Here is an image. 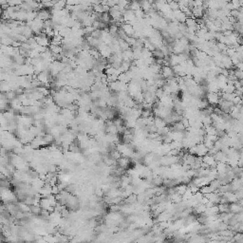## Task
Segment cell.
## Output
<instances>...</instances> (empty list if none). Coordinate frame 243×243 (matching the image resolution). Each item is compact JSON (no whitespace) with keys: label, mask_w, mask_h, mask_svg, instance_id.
Instances as JSON below:
<instances>
[{"label":"cell","mask_w":243,"mask_h":243,"mask_svg":"<svg viewBox=\"0 0 243 243\" xmlns=\"http://www.w3.org/2000/svg\"><path fill=\"white\" fill-rule=\"evenodd\" d=\"M205 97L208 104H211V106H217L220 99V96L218 95L217 92H207L205 94Z\"/></svg>","instance_id":"6da1fadb"},{"label":"cell","mask_w":243,"mask_h":243,"mask_svg":"<svg viewBox=\"0 0 243 243\" xmlns=\"http://www.w3.org/2000/svg\"><path fill=\"white\" fill-rule=\"evenodd\" d=\"M160 73L161 74V76L163 77L165 80L167 79H171L173 77H175V73L173 71V68L169 66H163L161 67V70Z\"/></svg>","instance_id":"7a4b0ae2"},{"label":"cell","mask_w":243,"mask_h":243,"mask_svg":"<svg viewBox=\"0 0 243 243\" xmlns=\"http://www.w3.org/2000/svg\"><path fill=\"white\" fill-rule=\"evenodd\" d=\"M123 19L124 22L127 23H131L132 21H134L136 19V15H135V11H133L130 9H125L123 13Z\"/></svg>","instance_id":"3957f363"},{"label":"cell","mask_w":243,"mask_h":243,"mask_svg":"<svg viewBox=\"0 0 243 243\" xmlns=\"http://www.w3.org/2000/svg\"><path fill=\"white\" fill-rule=\"evenodd\" d=\"M36 17L42 20V21H46V20L51 18V13L48 9H41L37 11V16Z\"/></svg>","instance_id":"277c9868"},{"label":"cell","mask_w":243,"mask_h":243,"mask_svg":"<svg viewBox=\"0 0 243 243\" xmlns=\"http://www.w3.org/2000/svg\"><path fill=\"white\" fill-rule=\"evenodd\" d=\"M120 29H122L124 31V32L127 36H133L134 34V28L131 25L130 23H127V22H124L122 24V26Z\"/></svg>","instance_id":"5b68a950"},{"label":"cell","mask_w":243,"mask_h":243,"mask_svg":"<svg viewBox=\"0 0 243 243\" xmlns=\"http://www.w3.org/2000/svg\"><path fill=\"white\" fill-rule=\"evenodd\" d=\"M196 146H197V154L196 155L198 157H203L204 155H206V154L208 153L209 149L205 146L203 143L198 144H196Z\"/></svg>","instance_id":"8992f818"},{"label":"cell","mask_w":243,"mask_h":243,"mask_svg":"<svg viewBox=\"0 0 243 243\" xmlns=\"http://www.w3.org/2000/svg\"><path fill=\"white\" fill-rule=\"evenodd\" d=\"M140 5H141V9L143 10L145 14L148 13V11H151L152 9H154L153 4L147 1V0H140Z\"/></svg>","instance_id":"52a82bcc"},{"label":"cell","mask_w":243,"mask_h":243,"mask_svg":"<svg viewBox=\"0 0 243 243\" xmlns=\"http://www.w3.org/2000/svg\"><path fill=\"white\" fill-rule=\"evenodd\" d=\"M229 212L233 214H237L239 212H242V205L238 204L237 202H232L229 205Z\"/></svg>","instance_id":"ba28073f"},{"label":"cell","mask_w":243,"mask_h":243,"mask_svg":"<svg viewBox=\"0 0 243 243\" xmlns=\"http://www.w3.org/2000/svg\"><path fill=\"white\" fill-rule=\"evenodd\" d=\"M117 161H118L119 167L124 168V169H126V168L129 166V164H130V161H129L128 158H126V157H123V156H122Z\"/></svg>","instance_id":"9c48e42d"},{"label":"cell","mask_w":243,"mask_h":243,"mask_svg":"<svg viewBox=\"0 0 243 243\" xmlns=\"http://www.w3.org/2000/svg\"><path fill=\"white\" fill-rule=\"evenodd\" d=\"M148 70H150L153 74H157V73H160V72H161V66L158 64V63H156V61H155V62L152 63L150 66H148Z\"/></svg>","instance_id":"30bf717a"},{"label":"cell","mask_w":243,"mask_h":243,"mask_svg":"<svg viewBox=\"0 0 243 243\" xmlns=\"http://www.w3.org/2000/svg\"><path fill=\"white\" fill-rule=\"evenodd\" d=\"M39 205L40 207L42 209H46V210H48L50 207V200H48V198L47 197H42L41 200L39 201Z\"/></svg>","instance_id":"8fae6325"},{"label":"cell","mask_w":243,"mask_h":243,"mask_svg":"<svg viewBox=\"0 0 243 243\" xmlns=\"http://www.w3.org/2000/svg\"><path fill=\"white\" fill-rule=\"evenodd\" d=\"M128 9L132 10L133 11H136L138 10L141 9V5H140V1L139 0H133V1H130L129 2V5H128Z\"/></svg>","instance_id":"7c38bea8"},{"label":"cell","mask_w":243,"mask_h":243,"mask_svg":"<svg viewBox=\"0 0 243 243\" xmlns=\"http://www.w3.org/2000/svg\"><path fill=\"white\" fill-rule=\"evenodd\" d=\"M43 139H44V141H46V143L48 144H53V141H54V136L51 134V133H46L45 135L43 136Z\"/></svg>","instance_id":"4fadbf2b"},{"label":"cell","mask_w":243,"mask_h":243,"mask_svg":"<svg viewBox=\"0 0 243 243\" xmlns=\"http://www.w3.org/2000/svg\"><path fill=\"white\" fill-rule=\"evenodd\" d=\"M18 208H19V210H21V211L24 212V213L31 212V206L26 204L25 202H19V203H18Z\"/></svg>","instance_id":"5bb4252c"},{"label":"cell","mask_w":243,"mask_h":243,"mask_svg":"<svg viewBox=\"0 0 243 243\" xmlns=\"http://www.w3.org/2000/svg\"><path fill=\"white\" fill-rule=\"evenodd\" d=\"M42 211V208L40 207V205H31V214L36 215V216H40Z\"/></svg>","instance_id":"9a60e30c"},{"label":"cell","mask_w":243,"mask_h":243,"mask_svg":"<svg viewBox=\"0 0 243 243\" xmlns=\"http://www.w3.org/2000/svg\"><path fill=\"white\" fill-rule=\"evenodd\" d=\"M200 192L203 194V195H205V194H209L211 192H214V190H213V188L211 187V186H210L209 184H207V185L201 186V187L200 188Z\"/></svg>","instance_id":"2e32d148"},{"label":"cell","mask_w":243,"mask_h":243,"mask_svg":"<svg viewBox=\"0 0 243 243\" xmlns=\"http://www.w3.org/2000/svg\"><path fill=\"white\" fill-rule=\"evenodd\" d=\"M192 197H193V193H192L191 191H190L189 188L186 189V191L183 193V195L181 196V198H182V200H184V201L190 200V198H191Z\"/></svg>","instance_id":"e0dca14e"},{"label":"cell","mask_w":243,"mask_h":243,"mask_svg":"<svg viewBox=\"0 0 243 243\" xmlns=\"http://www.w3.org/2000/svg\"><path fill=\"white\" fill-rule=\"evenodd\" d=\"M168 5L170 7V9H171V11H176V10H179L180 9L179 3H178L177 1H174V0H172L171 2H169Z\"/></svg>","instance_id":"ac0fdd59"},{"label":"cell","mask_w":243,"mask_h":243,"mask_svg":"<svg viewBox=\"0 0 243 243\" xmlns=\"http://www.w3.org/2000/svg\"><path fill=\"white\" fill-rule=\"evenodd\" d=\"M234 77H236L237 80H242V77H243L242 70L236 68V70H234Z\"/></svg>","instance_id":"d6986e66"},{"label":"cell","mask_w":243,"mask_h":243,"mask_svg":"<svg viewBox=\"0 0 243 243\" xmlns=\"http://www.w3.org/2000/svg\"><path fill=\"white\" fill-rule=\"evenodd\" d=\"M59 193H60V189H59V187H58L57 184L51 186V194H52V195L56 196V195H58Z\"/></svg>","instance_id":"ffe728a7"},{"label":"cell","mask_w":243,"mask_h":243,"mask_svg":"<svg viewBox=\"0 0 243 243\" xmlns=\"http://www.w3.org/2000/svg\"><path fill=\"white\" fill-rule=\"evenodd\" d=\"M80 4L79 0H67V5H70V6H76Z\"/></svg>","instance_id":"44dd1931"},{"label":"cell","mask_w":243,"mask_h":243,"mask_svg":"<svg viewBox=\"0 0 243 243\" xmlns=\"http://www.w3.org/2000/svg\"><path fill=\"white\" fill-rule=\"evenodd\" d=\"M95 194H96V196H98V197H102L103 196V194H104V191L101 188H97L96 189V191H95Z\"/></svg>","instance_id":"7402d4cb"},{"label":"cell","mask_w":243,"mask_h":243,"mask_svg":"<svg viewBox=\"0 0 243 243\" xmlns=\"http://www.w3.org/2000/svg\"><path fill=\"white\" fill-rule=\"evenodd\" d=\"M147 1H149V2H150V3H152V4H153L154 2L156 1V0H147Z\"/></svg>","instance_id":"603a6c76"},{"label":"cell","mask_w":243,"mask_h":243,"mask_svg":"<svg viewBox=\"0 0 243 243\" xmlns=\"http://www.w3.org/2000/svg\"><path fill=\"white\" fill-rule=\"evenodd\" d=\"M174 1H177V2H179V1H180V0H174Z\"/></svg>","instance_id":"cb8c5ba5"}]
</instances>
